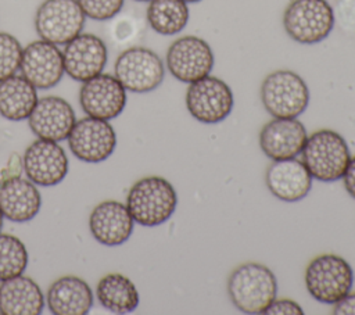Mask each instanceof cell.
I'll use <instances>...</instances> for the list:
<instances>
[{
  "instance_id": "obj_27",
  "label": "cell",
  "mask_w": 355,
  "mask_h": 315,
  "mask_svg": "<svg viewBox=\"0 0 355 315\" xmlns=\"http://www.w3.org/2000/svg\"><path fill=\"white\" fill-rule=\"evenodd\" d=\"M22 46L19 40L7 32H0V82L19 69Z\"/></svg>"
},
{
  "instance_id": "obj_19",
  "label": "cell",
  "mask_w": 355,
  "mask_h": 315,
  "mask_svg": "<svg viewBox=\"0 0 355 315\" xmlns=\"http://www.w3.org/2000/svg\"><path fill=\"white\" fill-rule=\"evenodd\" d=\"M135 221L126 207L116 200L97 204L89 216V229L93 237L104 246H119L128 241L133 232Z\"/></svg>"
},
{
  "instance_id": "obj_12",
  "label": "cell",
  "mask_w": 355,
  "mask_h": 315,
  "mask_svg": "<svg viewBox=\"0 0 355 315\" xmlns=\"http://www.w3.org/2000/svg\"><path fill=\"white\" fill-rule=\"evenodd\" d=\"M79 104L86 115L110 121L123 111L126 105V89L115 75L101 72L82 82Z\"/></svg>"
},
{
  "instance_id": "obj_13",
  "label": "cell",
  "mask_w": 355,
  "mask_h": 315,
  "mask_svg": "<svg viewBox=\"0 0 355 315\" xmlns=\"http://www.w3.org/2000/svg\"><path fill=\"white\" fill-rule=\"evenodd\" d=\"M25 175L37 186H55L68 173L69 162L58 142L37 139L32 142L22 158Z\"/></svg>"
},
{
  "instance_id": "obj_9",
  "label": "cell",
  "mask_w": 355,
  "mask_h": 315,
  "mask_svg": "<svg viewBox=\"0 0 355 315\" xmlns=\"http://www.w3.org/2000/svg\"><path fill=\"white\" fill-rule=\"evenodd\" d=\"M233 104L234 99L230 86L216 76L207 75L189 83L186 107L190 115L198 122H222L230 115Z\"/></svg>"
},
{
  "instance_id": "obj_7",
  "label": "cell",
  "mask_w": 355,
  "mask_h": 315,
  "mask_svg": "<svg viewBox=\"0 0 355 315\" xmlns=\"http://www.w3.org/2000/svg\"><path fill=\"white\" fill-rule=\"evenodd\" d=\"M114 75L132 93H148L164 80L165 67L161 57L141 46L123 50L114 65Z\"/></svg>"
},
{
  "instance_id": "obj_6",
  "label": "cell",
  "mask_w": 355,
  "mask_h": 315,
  "mask_svg": "<svg viewBox=\"0 0 355 315\" xmlns=\"http://www.w3.org/2000/svg\"><path fill=\"white\" fill-rule=\"evenodd\" d=\"M334 21V11L327 0H291L283 12L286 33L300 44H316L324 40Z\"/></svg>"
},
{
  "instance_id": "obj_26",
  "label": "cell",
  "mask_w": 355,
  "mask_h": 315,
  "mask_svg": "<svg viewBox=\"0 0 355 315\" xmlns=\"http://www.w3.org/2000/svg\"><path fill=\"white\" fill-rule=\"evenodd\" d=\"M28 265L25 244L12 235L0 233V282L22 275Z\"/></svg>"
},
{
  "instance_id": "obj_17",
  "label": "cell",
  "mask_w": 355,
  "mask_h": 315,
  "mask_svg": "<svg viewBox=\"0 0 355 315\" xmlns=\"http://www.w3.org/2000/svg\"><path fill=\"white\" fill-rule=\"evenodd\" d=\"M306 139V129L297 118H273L259 132V147L272 161L287 160L301 154Z\"/></svg>"
},
{
  "instance_id": "obj_29",
  "label": "cell",
  "mask_w": 355,
  "mask_h": 315,
  "mask_svg": "<svg viewBox=\"0 0 355 315\" xmlns=\"http://www.w3.org/2000/svg\"><path fill=\"white\" fill-rule=\"evenodd\" d=\"M265 314L273 315H304V311L298 303L290 298H275L272 304L266 308Z\"/></svg>"
},
{
  "instance_id": "obj_33",
  "label": "cell",
  "mask_w": 355,
  "mask_h": 315,
  "mask_svg": "<svg viewBox=\"0 0 355 315\" xmlns=\"http://www.w3.org/2000/svg\"><path fill=\"white\" fill-rule=\"evenodd\" d=\"M183 1H186V3H198L201 0H183Z\"/></svg>"
},
{
  "instance_id": "obj_20",
  "label": "cell",
  "mask_w": 355,
  "mask_h": 315,
  "mask_svg": "<svg viewBox=\"0 0 355 315\" xmlns=\"http://www.w3.org/2000/svg\"><path fill=\"white\" fill-rule=\"evenodd\" d=\"M40 205V191L29 179L14 176L0 183V211L11 222L33 219Z\"/></svg>"
},
{
  "instance_id": "obj_24",
  "label": "cell",
  "mask_w": 355,
  "mask_h": 315,
  "mask_svg": "<svg viewBox=\"0 0 355 315\" xmlns=\"http://www.w3.org/2000/svg\"><path fill=\"white\" fill-rule=\"evenodd\" d=\"M96 297L105 309L114 314L133 312L140 303L137 287L122 273L104 275L97 283Z\"/></svg>"
},
{
  "instance_id": "obj_18",
  "label": "cell",
  "mask_w": 355,
  "mask_h": 315,
  "mask_svg": "<svg viewBox=\"0 0 355 315\" xmlns=\"http://www.w3.org/2000/svg\"><path fill=\"white\" fill-rule=\"evenodd\" d=\"M312 175L302 161L294 158L276 160L266 168L265 183L279 200L294 203L308 196L312 187Z\"/></svg>"
},
{
  "instance_id": "obj_11",
  "label": "cell",
  "mask_w": 355,
  "mask_h": 315,
  "mask_svg": "<svg viewBox=\"0 0 355 315\" xmlns=\"http://www.w3.org/2000/svg\"><path fill=\"white\" fill-rule=\"evenodd\" d=\"M67 139L71 153L89 164L105 161L116 147V133L112 125L89 115L75 122Z\"/></svg>"
},
{
  "instance_id": "obj_34",
  "label": "cell",
  "mask_w": 355,
  "mask_h": 315,
  "mask_svg": "<svg viewBox=\"0 0 355 315\" xmlns=\"http://www.w3.org/2000/svg\"><path fill=\"white\" fill-rule=\"evenodd\" d=\"M133 1H140V3H144V1H150V0H133Z\"/></svg>"
},
{
  "instance_id": "obj_22",
  "label": "cell",
  "mask_w": 355,
  "mask_h": 315,
  "mask_svg": "<svg viewBox=\"0 0 355 315\" xmlns=\"http://www.w3.org/2000/svg\"><path fill=\"white\" fill-rule=\"evenodd\" d=\"M44 308V296L37 283L18 275L0 283V314L39 315Z\"/></svg>"
},
{
  "instance_id": "obj_2",
  "label": "cell",
  "mask_w": 355,
  "mask_h": 315,
  "mask_svg": "<svg viewBox=\"0 0 355 315\" xmlns=\"http://www.w3.org/2000/svg\"><path fill=\"white\" fill-rule=\"evenodd\" d=\"M176 205L178 194L172 183L155 175L135 182L126 196V207L133 221L147 228L166 222Z\"/></svg>"
},
{
  "instance_id": "obj_5",
  "label": "cell",
  "mask_w": 355,
  "mask_h": 315,
  "mask_svg": "<svg viewBox=\"0 0 355 315\" xmlns=\"http://www.w3.org/2000/svg\"><path fill=\"white\" fill-rule=\"evenodd\" d=\"M305 287L319 303L334 304L348 294L354 283V271L347 259L337 254L316 255L305 268Z\"/></svg>"
},
{
  "instance_id": "obj_21",
  "label": "cell",
  "mask_w": 355,
  "mask_h": 315,
  "mask_svg": "<svg viewBox=\"0 0 355 315\" xmlns=\"http://www.w3.org/2000/svg\"><path fill=\"white\" fill-rule=\"evenodd\" d=\"M46 303L54 315H86L93 305V293L83 279L67 275L50 284Z\"/></svg>"
},
{
  "instance_id": "obj_25",
  "label": "cell",
  "mask_w": 355,
  "mask_h": 315,
  "mask_svg": "<svg viewBox=\"0 0 355 315\" xmlns=\"http://www.w3.org/2000/svg\"><path fill=\"white\" fill-rule=\"evenodd\" d=\"M146 17L154 32L171 36L186 28L189 22V7L183 0H150Z\"/></svg>"
},
{
  "instance_id": "obj_32",
  "label": "cell",
  "mask_w": 355,
  "mask_h": 315,
  "mask_svg": "<svg viewBox=\"0 0 355 315\" xmlns=\"http://www.w3.org/2000/svg\"><path fill=\"white\" fill-rule=\"evenodd\" d=\"M3 214H1V211H0V230H1V228H3Z\"/></svg>"
},
{
  "instance_id": "obj_3",
  "label": "cell",
  "mask_w": 355,
  "mask_h": 315,
  "mask_svg": "<svg viewBox=\"0 0 355 315\" xmlns=\"http://www.w3.org/2000/svg\"><path fill=\"white\" fill-rule=\"evenodd\" d=\"M301 157L312 178L320 182L341 179L351 160L347 142L331 129H319L308 136Z\"/></svg>"
},
{
  "instance_id": "obj_14",
  "label": "cell",
  "mask_w": 355,
  "mask_h": 315,
  "mask_svg": "<svg viewBox=\"0 0 355 315\" xmlns=\"http://www.w3.org/2000/svg\"><path fill=\"white\" fill-rule=\"evenodd\" d=\"M19 71L36 89H51L65 74L62 51L43 39L33 40L22 49Z\"/></svg>"
},
{
  "instance_id": "obj_30",
  "label": "cell",
  "mask_w": 355,
  "mask_h": 315,
  "mask_svg": "<svg viewBox=\"0 0 355 315\" xmlns=\"http://www.w3.org/2000/svg\"><path fill=\"white\" fill-rule=\"evenodd\" d=\"M333 305L331 312L334 315H355V293L349 291Z\"/></svg>"
},
{
  "instance_id": "obj_10",
  "label": "cell",
  "mask_w": 355,
  "mask_h": 315,
  "mask_svg": "<svg viewBox=\"0 0 355 315\" xmlns=\"http://www.w3.org/2000/svg\"><path fill=\"white\" fill-rule=\"evenodd\" d=\"M214 62L215 57L208 42L194 35L176 39L166 51V67L171 75L183 83L209 75Z\"/></svg>"
},
{
  "instance_id": "obj_1",
  "label": "cell",
  "mask_w": 355,
  "mask_h": 315,
  "mask_svg": "<svg viewBox=\"0 0 355 315\" xmlns=\"http://www.w3.org/2000/svg\"><path fill=\"white\" fill-rule=\"evenodd\" d=\"M277 294V280L270 268L259 262L236 266L227 279V296L244 314H265Z\"/></svg>"
},
{
  "instance_id": "obj_28",
  "label": "cell",
  "mask_w": 355,
  "mask_h": 315,
  "mask_svg": "<svg viewBox=\"0 0 355 315\" xmlns=\"http://www.w3.org/2000/svg\"><path fill=\"white\" fill-rule=\"evenodd\" d=\"M78 3L86 18L107 21L122 10L125 0H78Z\"/></svg>"
},
{
  "instance_id": "obj_8",
  "label": "cell",
  "mask_w": 355,
  "mask_h": 315,
  "mask_svg": "<svg viewBox=\"0 0 355 315\" xmlns=\"http://www.w3.org/2000/svg\"><path fill=\"white\" fill-rule=\"evenodd\" d=\"M86 15L78 0H43L35 12V29L40 39L67 44L85 26Z\"/></svg>"
},
{
  "instance_id": "obj_16",
  "label": "cell",
  "mask_w": 355,
  "mask_h": 315,
  "mask_svg": "<svg viewBox=\"0 0 355 315\" xmlns=\"http://www.w3.org/2000/svg\"><path fill=\"white\" fill-rule=\"evenodd\" d=\"M76 122L71 104L58 96H44L37 99L35 108L28 117L31 130L39 137L61 142L68 137Z\"/></svg>"
},
{
  "instance_id": "obj_4",
  "label": "cell",
  "mask_w": 355,
  "mask_h": 315,
  "mask_svg": "<svg viewBox=\"0 0 355 315\" xmlns=\"http://www.w3.org/2000/svg\"><path fill=\"white\" fill-rule=\"evenodd\" d=\"M259 94L263 108L273 118H298L309 103L306 82L290 69L268 74L262 80Z\"/></svg>"
},
{
  "instance_id": "obj_23",
  "label": "cell",
  "mask_w": 355,
  "mask_h": 315,
  "mask_svg": "<svg viewBox=\"0 0 355 315\" xmlns=\"http://www.w3.org/2000/svg\"><path fill=\"white\" fill-rule=\"evenodd\" d=\"M37 103L36 87L22 75L0 82V115L8 121L28 119Z\"/></svg>"
},
{
  "instance_id": "obj_15",
  "label": "cell",
  "mask_w": 355,
  "mask_h": 315,
  "mask_svg": "<svg viewBox=\"0 0 355 315\" xmlns=\"http://www.w3.org/2000/svg\"><path fill=\"white\" fill-rule=\"evenodd\" d=\"M64 46V71L71 79L85 82L104 71L108 51L97 35L80 32Z\"/></svg>"
},
{
  "instance_id": "obj_31",
  "label": "cell",
  "mask_w": 355,
  "mask_h": 315,
  "mask_svg": "<svg viewBox=\"0 0 355 315\" xmlns=\"http://www.w3.org/2000/svg\"><path fill=\"white\" fill-rule=\"evenodd\" d=\"M341 179L347 193L355 198V157H351Z\"/></svg>"
}]
</instances>
